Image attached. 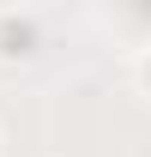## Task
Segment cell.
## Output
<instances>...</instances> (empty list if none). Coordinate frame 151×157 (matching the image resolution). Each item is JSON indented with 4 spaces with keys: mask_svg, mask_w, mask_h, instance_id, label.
Returning <instances> with one entry per match:
<instances>
[{
    "mask_svg": "<svg viewBox=\"0 0 151 157\" xmlns=\"http://www.w3.org/2000/svg\"><path fill=\"white\" fill-rule=\"evenodd\" d=\"M30 55H37V18L6 12L0 18V60H30Z\"/></svg>",
    "mask_w": 151,
    "mask_h": 157,
    "instance_id": "6da1fadb",
    "label": "cell"
},
{
    "mask_svg": "<svg viewBox=\"0 0 151 157\" xmlns=\"http://www.w3.org/2000/svg\"><path fill=\"white\" fill-rule=\"evenodd\" d=\"M145 85H151V60H145Z\"/></svg>",
    "mask_w": 151,
    "mask_h": 157,
    "instance_id": "7a4b0ae2",
    "label": "cell"
}]
</instances>
